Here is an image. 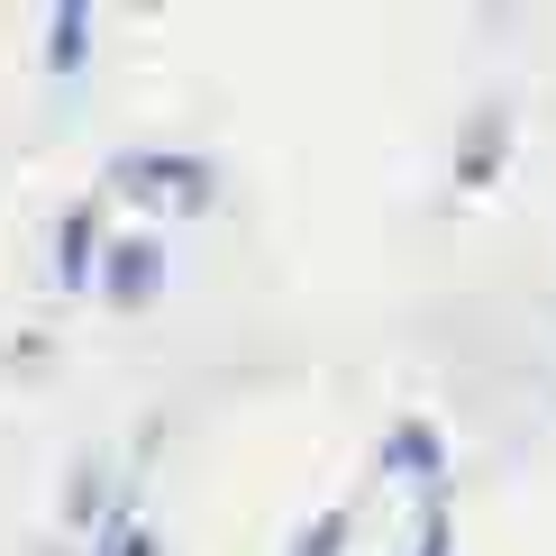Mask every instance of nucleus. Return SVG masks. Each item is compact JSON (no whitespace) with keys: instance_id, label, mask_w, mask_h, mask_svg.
Returning a JSON list of instances; mask_svg holds the SVG:
<instances>
[{"instance_id":"1","label":"nucleus","mask_w":556,"mask_h":556,"mask_svg":"<svg viewBox=\"0 0 556 556\" xmlns=\"http://www.w3.org/2000/svg\"><path fill=\"white\" fill-rule=\"evenodd\" d=\"M110 283H119V301H137V292L155 283V256H147V247H128V256H119V274H110Z\"/></svg>"}]
</instances>
